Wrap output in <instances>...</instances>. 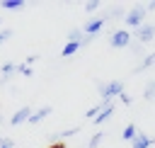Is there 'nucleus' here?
Instances as JSON below:
<instances>
[{
    "mask_svg": "<svg viewBox=\"0 0 155 148\" xmlns=\"http://www.w3.org/2000/svg\"><path fill=\"white\" fill-rule=\"evenodd\" d=\"M97 90H99L102 99H114V97L124 95V82H121V80H111V82H97Z\"/></svg>",
    "mask_w": 155,
    "mask_h": 148,
    "instance_id": "obj_1",
    "label": "nucleus"
},
{
    "mask_svg": "<svg viewBox=\"0 0 155 148\" xmlns=\"http://www.w3.org/2000/svg\"><path fill=\"white\" fill-rule=\"evenodd\" d=\"M145 15H148V12H145V5H133V7L126 12V17H124V19H126V24H128V27L138 29L140 24H145Z\"/></svg>",
    "mask_w": 155,
    "mask_h": 148,
    "instance_id": "obj_2",
    "label": "nucleus"
},
{
    "mask_svg": "<svg viewBox=\"0 0 155 148\" xmlns=\"http://www.w3.org/2000/svg\"><path fill=\"white\" fill-rule=\"evenodd\" d=\"M131 44V32L128 29H114L111 36H109V46L114 49H126Z\"/></svg>",
    "mask_w": 155,
    "mask_h": 148,
    "instance_id": "obj_3",
    "label": "nucleus"
},
{
    "mask_svg": "<svg viewBox=\"0 0 155 148\" xmlns=\"http://www.w3.org/2000/svg\"><path fill=\"white\" fill-rule=\"evenodd\" d=\"M104 24H107V19H104V17H92L90 22H85V24H82V34H85V36H97V34L102 32V27H104Z\"/></svg>",
    "mask_w": 155,
    "mask_h": 148,
    "instance_id": "obj_4",
    "label": "nucleus"
},
{
    "mask_svg": "<svg viewBox=\"0 0 155 148\" xmlns=\"http://www.w3.org/2000/svg\"><path fill=\"white\" fill-rule=\"evenodd\" d=\"M153 36H155V24H150V22H145V24H140V27L136 29V39H138L140 44L153 41Z\"/></svg>",
    "mask_w": 155,
    "mask_h": 148,
    "instance_id": "obj_5",
    "label": "nucleus"
},
{
    "mask_svg": "<svg viewBox=\"0 0 155 148\" xmlns=\"http://www.w3.org/2000/svg\"><path fill=\"white\" fill-rule=\"evenodd\" d=\"M150 146H155V138L145 136L143 131H138V133H136V138L131 141V148H150Z\"/></svg>",
    "mask_w": 155,
    "mask_h": 148,
    "instance_id": "obj_6",
    "label": "nucleus"
},
{
    "mask_svg": "<svg viewBox=\"0 0 155 148\" xmlns=\"http://www.w3.org/2000/svg\"><path fill=\"white\" fill-rule=\"evenodd\" d=\"M29 116H31V109H29V107H22V109H17V112L12 114L10 124H12V126H19V124H22V121H27Z\"/></svg>",
    "mask_w": 155,
    "mask_h": 148,
    "instance_id": "obj_7",
    "label": "nucleus"
},
{
    "mask_svg": "<svg viewBox=\"0 0 155 148\" xmlns=\"http://www.w3.org/2000/svg\"><path fill=\"white\" fill-rule=\"evenodd\" d=\"M48 114H51V107H41V109H36V112H31V116L27 119V124H34V126H36V124H41Z\"/></svg>",
    "mask_w": 155,
    "mask_h": 148,
    "instance_id": "obj_8",
    "label": "nucleus"
},
{
    "mask_svg": "<svg viewBox=\"0 0 155 148\" xmlns=\"http://www.w3.org/2000/svg\"><path fill=\"white\" fill-rule=\"evenodd\" d=\"M111 114H114V102H111L109 107H104V109H102V112H99V114L92 119V124H94V126H99V124H104V121H107Z\"/></svg>",
    "mask_w": 155,
    "mask_h": 148,
    "instance_id": "obj_9",
    "label": "nucleus"
},
{
    "mask_svg": "<svg viewBox=\"0 0 155 148\" xmlns=\"http://www.w3.org/2000/svg\"><path fill=\"white\" fill-rule=\"evenodd\" d=\"M155 66V53H148L138 66H136V73H143V70H148V68H153Z\"/></svg>",
    "mask_w": 155,
    "mask_h": 148,
    "instance_id": "obj_10",
    "label": "nucleus"
},
{
    "mask_svg": "<svg viewBox=\"0 0 155 148\" xmlns=\"http://www.w3.org/2000/svg\"><path fill=\"white\" fill-rule=\"evenodd\" d=\"M78 49H80V44H75V41H68V44L61 49V56H63V58H68V56H73Z\"/></svg>",
    "mask_w": 155,
    "mask_h": 148,
    "instance_id": "obj_11",
    "label": "nucleus"
},
{
    "mask_svg": "<svg viewBox=\"0 0 155 148\" xmlns=\"http://www.w3.org/2000/svg\"><path fill=\"white\" fill-rule=\"evenodd\" d=\"M75 133H80V126H73V129H65V131H61V133H53L51 138L58 143V138H68V136H75Z\"/></svg>",
    "mask_w": 155,
    "mask_h": 148,
    "instance_id": "obj_12",
    "label": "nucleus"
},
{
    "mask_svg": "<svg viewBox=\"0 0 155 148\" xmlns=\"http://www.w3.org/2000/svg\"><path fill=\"white\" fill-rule=\"evenodd\" d=\"M0 5H2V10H22L24 7L22 0H2Z\"/></svg>",
    "mask_w": 155,
    "mask_h": 148,
    "instance_id": "obj_13",
    "label": "nucleus"
},
{
    "mask_svg": "<svg viewBox=\"0 0 155 148\" xmlns=\"http://www.w3.org/2000/svg\"><path fill=\"white\" fill-rule=\"evenodd\" d=\"M136 133H138V129H136V124H128V126L124 129V133H121V138H124V141H133V138H136Z\"/></svg>",
    "mask_w": 155,
    "mask_h": 148,
    "instance_id": "obj_14",
    "label": "nucleus"
},
{
    "mask_svg": "<svg viewBox=\"0 0 155 148\" xmlns=\"http://www.w3.org/2000/svg\"><path fill=\"white\" fill-rule=\"evenodd\" d=\"M102 138H104V133H102V131H97V133H94V136L87 141V146H85V148H97V146L102 143Z\"/></svg>",
    "mask_w": 155,
    "mask_h": 148,
    "instance_id": "obj_15",
    "label": "nucleus"
},
{
    "mask_svg": "<svg viewBox=\"0 0 155 148\" xmlns=\"http://www.w3.org/2000/svg\"><path fill=\"white\" fill-rule=\"evenodd\" d=\"M143 97H145V99H155V80H150V82L145 85V90H143Z\"/></svg>",
    "mask_w": 155,
    "mask_h": 148,
    "instance_id": "obj_16",
    "label": "nucleus"
},
{
    "mask_svg": "<svg viewBox=\"0 0 155 148\" xmlns=\"http://www.w3.org/2000/svg\"><path fill=\"white\" fill-rule=\"evenodd\" d=\"M0 70H2V80H7V75H10V73H15V70H17V66H15V63H5Z\"/></svg>",
    "mask_w": 155,
    "mask_h": 148,
    "instance_id": "obj_17",
    "label": "nucleus"
},
{
    "mask_svg": "<svg viewBox=\"0 0 155 148\" xmlns=\"http://www.w3.org/2000/svg\"><path fill=\"white\" fill-rule=\"evenodd\" d=\"M99 7H102L99 0H90V2L85 5V12H94V10H99Z\"/></svg>",
    "mask_w": 155,
    "mask_h": 148,
    "instance_id": "obj_18",
    "label": "nucleus"
},
{
    "mask_svg": "<svg viewBox=\"0 0 155 148\" xmlns=\"http://www.w3.org/2000/svg\"><path fill=\"white\" fill-rule=\"evenodd\" d=\"M17 73H19V75H31V68L24 66V63H17Z\"/></svg>",
    "mask_w": 155,
    "mask_h": 148,
    "instance_id": "obj_19",
    "label": "nucleus"
},
{
    "mask_svg": "<svg viewBox=\"0 0 155 148\" xmlns=\"http://www.w3.org/2000/svg\"><path fill=\"white\" fill-rule=\"evenodd\" d=\"M10 36H12V29H0V46H2Z\"/></svg>",
    "mask_w": 155,
    "mask_h": 148,
    "instance_id": "obj_20",
    "label": "nucleus"
},
{
    "mask_svg": "<svg viewBox=\"0 0 155 148\" xmlns=\"http://www.w3.org/2000/svg\"><path fill=\"white\" fill-rule=\"evenodd\" d=\"M0 148H15V141L7 138V136H2V138H0Z\"/></svg>",
    "mask_w": 155,
    "mask_h": 148,
    "instance_id": "obj_21",
    "label": "nucleus"
},
{
    "mask_svg": "<svg viewBox=\"0 0 155 148\" xmlns=\"http://www.w3.org/2000/svg\"><path fill=\"white\" fill-rule=\"evenodd\" d=\"M119 99H121V104H126V107L133 102V97H131V95H126V92H124V95H119Z\"/></svg>",
    "mask_w": 155,
    "mask_h": 148,
    "instance_id": "obj_22",
    "label": "nucleus"
},
{
    "mask_svg": "<svg viewBox=\"0 0 155 148\" xmlns=\"http://www.w3.org/2000/svg\"><path fill=\"white\" fill-rule=\"evenodd\" d=\"M36 61H39V56H36V53H31V56H27L24 66H29V68H31V63H36Z\"/></svg>",
    "mask_w": 155,
    "mask_h": 148,
    "instance_id": "obj_23",
    "label": "nucleus"
},
{
    "mask_svg": "<svg viewBox=\"0 0 155 148\" xmlns=\"http://www.w3.org/2000/svg\"><path fill=\"white\" fill-rule=\"evenodd\" d=\"M145 12H155V2H148L145 5Z\"/></svg>",
    "mask_w": 155,
    "mask_h": 148,
    "instance_id": "obj_24",
    "label": "nucleus"
},
{
    "mask_svg": "<svg viewBox=\"0 0 155 148\" xmlns=\"http://www.w3.org/2000/svg\"><path fill=\"white\" fill-rule=\"evenodd\" d=\"M48 148H65V143H61V141H58V143H51Z\"/></svg>",
    "mask_w": 155,
    "mask_h": 148,
    "instance_id": "obj_25",
    "label": "nucleus"
},
{
    "mask_svg": "<svg viewBox=\"0 0 155 148\" xmlns=\"http://www.w3.org/2000/svg\"><path fill=\"white\" fill-rule=\"evenodd\" d=\"M0 121H2V114H0Z\"/></svg>",
    "mask_w": 155,
    "mask_h": 148,
    "instance_id": "obj_26",
    "label": "nucleus"
},
{
    "mask_svg": "<svg viewBox=\"0 0 155 148\" xmlns=\"http://www.w3.org/2000/svg\"><path fill=\"white\" fill-rule=\"evenodd\" d=\"M0 24H2V19H0Z\"/></svg>",
    "mask_w": 155,
    "mask_h": 148,
    "instance_id": "obj_27",
    "label": "nucleus"
}]
</instances>
